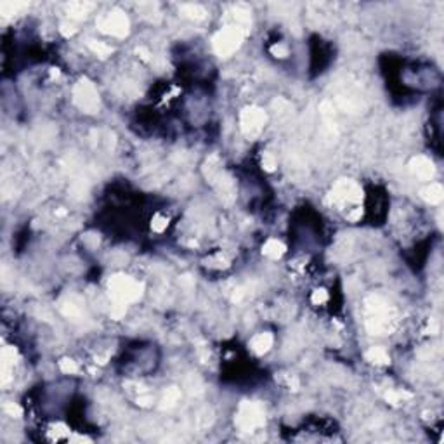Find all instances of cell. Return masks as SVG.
<instances>
[{
    "label": "cell",
    "instance_id": "4",
    "mask_svg": "<svg viewBox=\"0 0 444 444\" xmlns=\"http://www.w3.org/2000/svg\"><path fill=\"white\" fill-rule=\"evenodd\" d=\"M73 99L75 104L82 111L85 113H97L99 111L101 101H99V94H97L94 84H90L89 80H80L73 89Z\"/></svg>",
    "mask_w": 444,
    "mask_h": 444
},
{
    "label": "cell",
    "instance_id": "23",
    "mask_svg": "<svg viewBox=\"0 0 444 444\" xmlns=\"http://www.w3.org/2000/svg\"><path fill=\"white\" fill-rule=\"evenodd\" d=\"M271 52H272V56H276V57H286L288 56V49L284 47V45H281V44L272 45Z\"/></svg>",
    "mask_w": 444,
    "mask_h": 444
},
{
    "label": "cell",
    "instance_id": "10",
    "mask_svg": "<svg viewBox=\"0 0 444 444\" xmlns=\"http://www.w3.org/2000/svg\"><path fill=\"white\" fill-rule=\"evenodd\" d=\"M422 198H424L427 203L430 205H437L443 201L444 198V189L439 182H430L427 188L422 189Z\"/></svg>",
    "mask_w": 444,
    "mask_h": 444
},
{
    "label": "cell",
    "instance_id": "1",
    "mask_svg": "<svg viewBox=\"0 0 444 444\" xmlns=\"http://www.w3.org/2000/svg\"><path fill=\"white\" fill-rule=\"evenodd\" d=\"M108 288H109V295L111 299L115 300L116 304H130V302H136V300L141 299L142 295V284L139 281L132 280L128 276H113L108 283Z\"/></svg>",
    "mask_w": 444,
    "mask_h": 444
},
{
    "label": "cell",
    "instance_id": "12",
    "mask_svg": "<svg viewBox=\"0 0 444 444\" xmlns=\"http://www.w3.org/2000/svg\"><path fill=\"white\" fill-rule=\"evenodd\" d=\"M366 359L373 364H389L391 359H389V354L385 352V349L382 347H372L368 352H366Z\"/></svg>",
    "mask_w": 444,
    "mask_h": 444
},
{
    "label": "cell",
    "instance_id": "20",
    "mask_svg": "<svg viewBox=\"0 0 444 444\" xmlns=\"http://www.w3.org/2000/svg\"><path fill=\"white\" fill-rule=\"evenodd\" d=\"M262 167H264L266 170H269V172H272L274 167H276V160H274V156L269 155V153H264V156H262Z\"/></svg>",
    "mask_w": 444,
    "mask_h": 444
},
{
    "label": "cell",
    "instance_id": "3",
    "mask_svg": "<svg viewBox=\"0 0 444 444\" xmlns=\"http://www.w3.org/2000/svg\"><path fill=\"white\" fill-rule=\"evenodd\" d=\"M245 36V28L241 26H226L213 36V51L220 57L231 56L232 52L240 47L241 40Z\"/></svg>",
    "mask_w": 444,
    "mask_h": 444
},
{
    "label": "cell",
    "instance_id": "6",
    "mask_svg": "<svg viewBox=\"0 0 444 444\" xmlns=\"http://www.w3.org/2000/svg\"><path fill=\"white\" fill-rule=\"evenodd\" d=\"M97 26L104 33H108V35L113 36H125L128 33V19L124 12L120 11H115L111 14H108L106 18H103L97 23Z\"/></svg>",
    "mask_w": 444,
    "mask_h": 444
},
{
    "label": "cell",
    "instance_id": "13",
    "mask_svg": "<svg viewBox=\"0 0 444 444\" xmlns=\"http://www.w3.org/2000/svg\"><path fill=\"white\" fill-rule=\"evenodd\" d=\"M180 399V391L176 387H170L167 389V392L163 394V397H161V404L160 408L161 409H168V408H174L177 403H179Z\"/></svg>",
    "mask_w": 444,
    "mask_h": 444
},
{
    "label": "cell",
    "instance_id": "22",
    "mask_svg": "<svg viewBox=\"0 0 444 444\" xmlns=\"http://www.w3.org/2000/svg\"><path fill=\"white\" fill-rule=\"evenodd\" d=\"M167 219H163V217H160V215H156L155 219H153V229H155L156 232H161V231H165V228H167Z\"/></svg>",
    "mask_w": 444,
    "mask_h": 444
},
{
    "label": "cell",
    "instance_id": "8",
    "mask_svg": "<svg viewBox=\"0 0 444 444\" xmlns=\"http://www.w3.org/2000/svg\"><path fill=\"white\" fill-rule=\"evenodd\" d=\"M409 172L420 180H430L436 174V167L428 158L425 156H415L411 161H409Z\"/></svg>",
    "mask_w": 444,
    "mask_h": 444
},
{
    "label": "cell",
    "instance_id": "11",
    "mask_svg": "<svg viewBox=\"0 0 444 444\" xmlns=\"http://www.w3.org/2000/svg\"><path fill=\"white\" fill-rule=\"evenodd\" d=\"M262 253L269 259H280L284 253V245L278 240H269L266 241V245L262 247Z\"/></svg>",
    "mask_w": 444,
    "mask_h": 444
},
{
    "label": "cell",
    "instance_id": "15",
    "mask_svg": "<svg viewBox=\"0 0 444 444\" xmlns=\"http://www.w3.org/2000/svg\"><path fill=\"white\" fill-rule=\"evenodd\" d=\"M387 401L391 404H401V403H404L406 399H411V394L409 392H406V391H391V392H387Z\"/></svg>",
    "mask_w": 444,
    "mask_h": 444
},
{
    "label": "cell",
    "instance_id": "19",
    "mask_svg": "<svg viewBox=\"0 0 444 444\" xmlns=\"http://www.w3.org/2000/svg\"><path fill=\"white\" fill-rule=\"evenodd\" d=\"M311 300H312V304H316V305L324 304V302L328 300V293L324 292V290H316V292H312Z\"/></svg>",
    "mask_w": 444,
    "mask_h": 444
},
{
    "label": "cell",
    "instance_id": "7",
    "mask_svg": "<svg viewBox=\"0 0 444 444\" xmlns=\"http://www.w3.org/2000/svg\"><path fill=\"white\" fill-rule=\"evenodd\" d=\"M241 130L247 136H257L266 124V113L260 108H247L241 113Z\"/></svg>",
    "mask_w": 444,
    "mask_h": 444
},
{
    "label": "cell",
    "instance_id": "25",
    "mask_svg": "<svg viewBox=\"0 0 444 444\" xmlns=\"http://www.w3.org/2000/svg\"><path fill=\"white\" fill-rule=\"evenodd\" d=\"M361 217H363V210H361V208H354L352 212H349V213H347V219H349V220H352V222H356V220H359Z\"/></svg>",
    "mask_w": 444,
    "mask_h": 444
},
{
    "label": "cell",
    "instance_id": "14",
    "mask_svg": "<svg viewBox=\"0 0 444 444\" xmlns=\"http://www.w3.org/2000/svg\"><path fill=\"white\" fill-rule=\"evenodd\" d=\"M89 47L92 49L94 54H97V56L101 57H106L111 54V47L106 44H103V42H96V40H89Z\"/></svg>",
    "mask_w": 444,
    "mask_h": 444
},
{
    "label": "cell",
    "instance_id": "24",
    "mask_svg": "<svg viewBox=\"0 0 444 444\" xmlns=\"http://www.w3.org/2000/svg\"><path fill=\"white\" fill-rule=\"evenodd\" d=\"M63 312H64V316H68V318H76L78 314H80V309L76 307V305H73V304H66L63 307Z\"/></svg>",
    "mask_w": 444,
    "mask_h": 444
},
{
    "label": "cell",
    "instance_id": "17",
    "mask_svg": "<svg viewBox=\"0 0 444 444\" xmlns=\"http://www.w3.org/2000/svg\"><path fill=\"white\" fill-rule=\"evenodd\" d=\"M59 368L63 373H66V375H73V373L78 372V366H76L75 361L68 359V357H64V359L59 361Z\"/></svg>",
    "mask_w": 444,
    "mask_h": 444
},
{
    "label": "cell",
    "instance_id": "18",
    "mask_svg": "<svg viewBox=\"0 0 444 444\" xmlns=\"http://www.w3.org/2000/svg\"><path fill=\"white\" fill-rule=\"evenodd\" d=\"M184 12L189 18H195V19H203L205 18V11L200 7V5H186Z\"/></svg>",
    "mask_w": 444,
    "mask_h": 444
},
{
    "label": "cell",
    "instance_id": "16",
    "mask_svg": "<svg viewBox=\"0 0 444 444\" xmlns=\"http://www.w3.org/2000/svg\"><path fill=\"white\" fill-rule=\"evenodd\" d=\"M87 9H90L89 4H71L70 5V16L76 18V19H82V18L87 16Z\"/></svg>",
    "mask_w": 444,
    "mask_h": 444
},
{
    "label": "cell",
    "instance_id": "2",
    "mask_svg": "<svg viewBox=\"0 0 444 444\" xmlns=\"http://www.w3.org/2000/svg\"><path fill=\"white\" fill-rule=\"evenodd\" d=\"M234 424L241 432H253L266 424V413L264 408L259 403H245L240 404L238 413L234 416Z\"/></svg>",
    "mask_w": 444,
    "mask_h": 444
},
{
    "label": "cell",
    "instance_id": "21",
    "mask_svg": "<svg viewBox=\"0 0 444 444\" xmlns=\"http://www.w3.org/2000/svg\"><path fill=\"white\" fill-rule=\"evenodd\" d=\"M4 411L5 413H9L11 416H14V418H19L21 415H23V411H21V408L18 406V404H14V403H7V404H4Z\"/></svg>",
    "mask_w": 444,
    "mask_h": 444
},
{
    "label": "cell",
    "instance_id": "5",
    "mask_svg": "<svg viewBox=\"0 0 444 444\" xmlns=\"http://www.w3.org/2000/svg\"><path fill=\"white\" fill-rule=\"evenodd\" d=\"M330 200H332L333 203H345V201H349V203H359V201L363 200V191H361V188L356 184V182L342 179V180H338L335 184V188L332 189V193H330Z\"/></svg>",
    "mask_w": 444,
    "mask_h": 444
},
{
    "label": "cell",
    "instance_id": "26",
    "mask_svg": "<svg viewBox=\"0 0 444 444\" xmlns=\"http://www.w3.org/2000/svg\"><path fill=\"white\" fill-rule=\"evenodd\" d=\"M61 32H63V35H66V36H70V35H73L75 33V26H73L71 23H63L61 24Z\"/></svg>",
    "mask_w": 444,
    "mask_h": 444
},
{
    "label": "cell",
    "instance_id": "9",
    "mask_svg": "<svg viewBox=\"0 0 444 444\" xmlns=\"http://www.w3.org/2000/svg\"><path fill=\"white\" fill-rule=\"evenodd\" d=\"M271 345H272V335L271 333H267V332L257 333L252 340H250V349H252L255 354H259V356L266 354V352L271 349Z\"/></svg>",
    "mask_w": 444,
    "mask_h": 444
}]
</instances>
